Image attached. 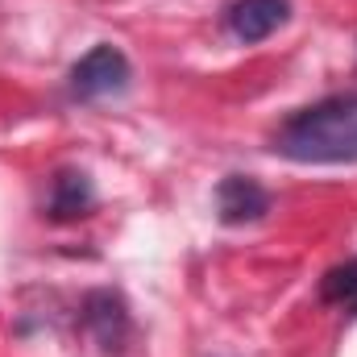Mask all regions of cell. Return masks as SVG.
<instances>
[{
	"label": "cell",
	"mask_w": 357,
	"mask_h": 357,
	"mask_svg": "<svg viewBox=\"0 0 357 357\" xmlns=\"http://www.w3.org/2000/svg\"><path fill=\"white\" fill-rule=\"evenodd\" d=\"M270 150L303 167H349L357 162V91L328 96L312 108H299L278 125Z\"/></svg>",
	"instance_id": "cell-1"
},
{
	"label": "cell",
	"mask_w": 357,
	"mask_h": 357,
	"mask_svg": "<svg viewBox=\"0 0 357 357\" xmlns=\"http://www.w3.org/2000/svg\"><path fill=\"white\" fill-rule=\"evenodd\" d=\"M129 84H133V67H129L125 50L112 46V42L91 46L88 54L71 67V75H67V91H71L75 100L121 96V91H129Z\"/></svg>",
	"instance_id": "cell-2"
},
{
	"label": "cell",
	"mask_w": 357,
	"mask_h": 357,
	"mask_svg": "<svg viewBox=\"0 0 357 357\" xmlns=\"http://www.w3.org/2000/svg\"><path fill=\"white\" fill-rule=\"evenodd\" d=\"M79 320H84L88 337L100 345V354H125V345H133V337H137L129 303L116 291H88Z\"/></svg>",
	"instance_id": "cell-3"
},
{
	"label": "cell",
	"mask_w": 357,
	"mask_h": 357,
	"mask_svg": "<svg viewBox=\"0 0 357 357\" xmlns=\"http://www.w3.org/2000/svg\"><path fill=\"white\" fill-rule=\"evenodd\" d=\"M291 21V0H233L225 8V29L241 46H258Z\"/></svg>",
	"instance_id": "cell-4"
},
{
	"label": "cell",
	"mask_w": 357,
	"mask_h": 357,
	"mask_svg": "<svg viewBox=\"0 0 357 357\" xmlns=\"http://www.w3.org/2000/svg\"><path fill=\"white\" fill-rule=\"evenodd\" d=\"M270 212V191L254 175H225L216 183V220L237 229L254 225Z\"/></svg>",
	"instance_id": "cell-5"
},
{
	"label": "cell",
	"mask_w": 357,
	"mask_h": 357,
	"mask_svg": "<svg viewBox=\"0 0 357 357\" xmlns=\"http://www.w3.org/2000/svg\"><path fill=\"white\" fill-rule=\"evenodd\" d=\"M96 208V187L91 175L79 167H63L50 178V191H46V216L50 220H79Z\"/></svg>",
	"instance_id": "cell-6"
},
{
	"label": "cell",
	"mask_w": 357,
	"mask_h": 357,
	"mask_svg": "<svg viewBox=\"0 0 357 357\" xmlns=\"http://www.w3.org/2000/svg\"><path fill=\"white\" fill-rule=\"evenodd\" d=\"M320 299L357 316V258H345L320 278Z\"/></svg>",
	"instance_id": "cell-7"
}]
</instances>
